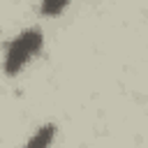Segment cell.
I'll return each mask as SVG.
<instances>
[{"instance_id": "cell-1", "label": "cell", "mask_w": 148, "mask_h": 148, "mask_svg": "<svg viewBox=\"0 0 148 148\" xmlns=\"http://www.w3.org/2000/svg\"><path fill=\"white\" fill-rule=\"evenodd\" d=\"M44 49V32L37 25L23 28L18 35H14L5 44L2 53V72L7 76H18Z\"/></svg>"}, {"instance_id": "cell-2", "label": "cell", "mask_w": 148, "mask_h": 148, "mask_svg": "<svg viewBox=\"0 0 148 148\" xmlns=\"http://www.w3.org/2000/svg\"><path fill=\"white\" fill-rule=\"evenodd\" d=\"M56 132H58V127H56L53 123H44L42 127H37V130L32 132V136H30L25 143H28V146H37V148L51 146L53 139H56Z\"/></svg>"}, {"instance_id": "cell-3", "label": "cell", "mask_w": 148, "mask_h": 148, "mask_svg": "<svg viewBox=\"0 0 148 148\" xmlns=\"http://www.w3.org/2000/svg\"><path fill=\"white\" fill-rule=\"evenodd\" d=\"M69 2L72 0H39V14L46 18H56L69 7Z\"/></svg>"}]
</instances>
